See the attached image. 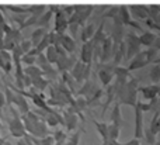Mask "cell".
I'll list each match as a JSON object with an SVG mask.
<instances>
[{
  "instance_id": "cell-1",
  "label": "cell",
  "mask_w": 160,
  "mask_h": 145,
  "mask_svg": "<svg viewBox=\"0 0 160 145\" xmlns=\"http://www.w3.org/2000/svg\"><path fill=\"white\" fill-rule=\"evenodd\" d=\"M138 93H139V80L133 76L118 89L117 92V101L119 104H127V106L135 107L138 104Z\"/></svg>"
},
{
  "instance_id": "cell-2",
  "label": "cell",
  "mask_w": 160,
  "mask_h": 145,
  "mask_svg": "<svg viewBox=\"0 0 160 145\" xmlns=\"http://www.w3.org/2000/svg\"><path fill=\"white\" fill-rule=\"evenodd\" d=\"M159 56V49H156L155 47L146 48L145 51H141L135 58H132L129 62H128L127 68L132 72V70H138L142 69V68L148 66L149 64H155V61Z\"/></svg>"
},
{
  "instance_id": "cell-3",
  "label": "cell",
  "mask_w": 160,
  "mask_h": 145,
  "mask_svg": "<svg viewBox=\"0 0 160 145\" xmlns=\"http://www.w3.org/2000/svg\"><path fill=\"white\" fill-rule=\"evenodd\" d=\"M124 41L127 44V59H125V62H129L131 59L135 58L142 51V44L141 39H139V35L135 31H128Z\"/></svg>"
},
{
  "instance_id": "cell-4",
  "label": "cell",
  "mask_w": 160,
  "mask_h": 145,
  "mask_svg": "<svg viewBox=\"0 0 160 145\" xmlns=\"http://www.w3.org/2000/svg\"><path fill=\"white\" fill-rule=\"evenodd\" d=\"M111 21H112V24H111V28H110V31H108V35L114 39V42L121 44V42L125 39V35H127L125 25H124V23L121 21L119 16L114 17Z\"/></svg>"
},
{
  "instance_id": "cell-5",
  "label": "cell",
  "mask_w": 160,
  "mask_h": 145,
  "mask_svg": "<svg viewBox=\"0 0 160 145\" xmlns=\"http://www.w3.org/2000/svg\"><path fill=\"white\" fill-rule=\"evenodd\" d=\"M7 126H8V132H10L11 137L14 138H22L24 135H27V130L24 127V123H22L21 117H13L7 120Z\"/></svg>"
},
{
  "instance_id": "cell-6",
  "label": "cell",
  "mask_w": 160,
  "mask_h": 145,
  "mask_svg": "<svg viewBox=\"0 0 160 145\" xmlns=\"http://www.w3.org/2000/svg\"><path fill=\"white\" fill-rule=\"evenodd\" d=\"M63 118H65V128H66V131L72 132V131H76V130H79V124L83 123L82 118L79 117L76 113H73L72 110L69 109V107H65L63 109Z\"/></svg>"
},
{
  "instance_id": "cell-7",
  "label": "cell",
  "mask_w": 160,
  "mask_h": 145,
  "mask_svg": "<svg viewBox=\"0 0 160 145\" xmlns=\"http://www.w3.org/2000/svg\"><path fill=\"white\" fill-rule=\"evenodd\" d=\"M69 28V17L65 14V11L62 10H58L55 13V17H53V31L59 34H65Z\"/></svg>"
},
{
  "instance_id": "cell-8",
  "label": "cell",
  "mask_w": 160,
  "mask_h": 145,
  "mask_svg": "<svg viewBox=\"0 0 160 145\" xmlns=\"http://www.w3.org/2000/svg\"><path fill=\"white\" fill-rule=\"evenodd\" d=\"M139 93L143 97V100L146 101H152L160 97V85L159 83H152L148 86H142L139 87Z\"/></svg>"
},
{
  "instance_id": "cell-9",
  "label": "cell",
  "mask_w": 160,
  "mask_h": 145,
  "mask_svg": "<svg viewBox=\"0 0 160 145\" xmlns=\"http://www.w3.org/2000/svg\"><path fill=\"white\" fill-rule=\"evenodd\" d=\"M94 52H96V45H94L93 39L83 42L82 48H80V61H83L84 64H93Z\"/></svg>"
},
{
  "instance_id": "cell-10",
  "label": "cell",
  "mask_w": 160,
  "mask_h": 145,
  "mask_svg": "<svg viewBox=\"0 0 160 145\" xmlns=\"http://www.w3.org/2000/svg\"><path fill=\"white\" fill-rule=\"evenodd\" d=\"M78 61H79V59L76 58L75 54H69V55H66V56H61V58H59V61L56 62L55 66H56V69H58L61 73L62 72H70Z\"/></svg>"
},
{
  "instance_id": "cell-11",
  "label": "cell",
  "mask_w": 160,
  "mask_h": 145,
  "mask_svg": "<svg viewBox=\"0 0 160 145\" xmlns=\"http://www.w3.org/2000/svg\"><path fill=\"white\" fill-rule=\"evenodd\" d=\"M0 70L7 73V75H10L14 70V59L10 51H0Z\"/></svg>"
},
{
  "instance_id": "cell-12",
  "label": "cell",
  "mask_w": 160,
  "mask_h": 145,
  "mask_svg": "<svg viewBox=\"0 0 160 145\" xmlns=\"http://www.w3.org/2000/svg\"><path fill=\"white\" fill-rule=\"evenodd\" d=\"M125 59H127V44H125V41H122L121 44L114 42L112 59H111V61H112L117 66H121L122 62H125Z\"/></svg>"
},
{
  "instance_id": "cell-13",
  "label": "cell",
  "mask_w": 160,
  "mask_h": 145,
  "mask_svg": "<svg viewBox=\"0 0 160 145\" xmlns=\"http://www.w3.org/2000/svg\"><path fill=\"white\" fill-rule=\"evenodd\" d=\"M133 109H135V132H133V135H135V138L142 140V138L145 137V127H143V114L145 113L138 104H136Z\"/></svg>"
},
{
  "instance_id": "cell-14",
  "label": "cell",
  "mask_w": 160,
  "mask_h": 145,
  "mask_svg": "<svg viewBox=\"0 0 160 145\" xmlns=\"http://www.w3.org/2000/svg\"><path fill=\"white\" fill-rule=\"evenodd\" d=\"M131 16L136 21H145L149 17V8L148 4H131L129 6Z\"/></svg>"
},
{
  "instance_id": "cell-15",
  "label": "cell",
  "mask_w": 160,
  "mask_h": 145,
  "mask_svg": "<svg viewBox=\"0 0 160 145\" xmlns=\"http://www.w3.org/2000/svg\"><path fill=\"white\" fill-rule=\"evenodd\" d=\"M101 24V23H100ZM97 23H86L82 27V33H80V39L82 42H87L90 39H93V37L96 35L97 30H98V25Z\"/></svg>"
},
{
  "instance_id": "cell-16",
  "label": "cell",
  "mask_w": 160,
  "mask_h": 145,
  "mask_svg": "<svg viewBox=\"0 0 160 145\" xmlns=\"http://www.w3.org/2000/svg\"><path fill=\"white\" fill-rule=\"evenodd\" d=\"M49 126H48L47 123H45L44 120H39L38 123L34 124L32 130H31L30 135H32V137H38V138H42V137H47V135H49Z\"/></svg>"
},
{
  "instance_id": "cell-17",
  "label": "cell",
  "mask_w": 160,
  "mask_h": 145,
  "mask_svg": "<svg viewBox=\"0 0 160 145\" xmlns=\"http://www.w3.org/2000/svg\"><path fill=\"white\" fill-rule=\"evenodd\" d=\"M86 65L87 64H84L83 61H79L76 62V65L73 66V69L70 70V73L73 75V78L78 80V83H79V86H82L83 85V82H84V72H86Z\"/></svg>"
},
{
  "instance_id": "cell-18",
  "label": "cell",
  "mask_w": 160,
  "mask_h": 145,
  "mask_svg": "<svg viewBox=\"0 0 160 145\" xmlns=\"http://www.w3.org/2000/svg\"><path fill=\"white\" fill-rule=\"evenodd\" d=\"M61 47H63V49L68 54H75L78 44H76V38H73L70 34H63L61 39Z\"/></svg>"
},
{
  "instance_id": "cell-19",
  "label": "cell",
  "mask_w": 160,
  "mask_h": 145,
  "mask_svg": "<svg viewBox=\"0 0 160 145\" xmlns=\"http://www.w3.org/2000/svg\"><path fill=\"white\" fill-rule=\"evenodd\" d=\"M61 80L63 82L65 85H66L70 89V92L75 95L76 92H78V89H79V83H78V80H76L75 78H73V75L70 72H62L61 73Z\"/></svg>"
},
{
  "instance_id": "cell-20",
  "label": "cell",
  "mask_w": 160,
  "mask_h": 145,
  "mask_svg": "<svg viewBox=\"0 0 160 145\" xmlns=\"http://www.w3.org/2000/svg\"><path fill=\"white\" fill-rule=\"evenodd\" d=\"M159 35H156L155 31H143V33H141V35H139V39H141V44L142 47H146V48H150L153 47V44H155V41L158 39Z\"/></svg>"
},
{
  "instance_id": "cell-21",
  "label": "cell",
  "mask_w": 160,
  "mask_h": 145,
  "mask_svg": "<svg viewBox=\"0 0 160 145\" xmlns=\"http://www.w3.org/2000/svg\"><path fill=\"white\" fill-rule=\"evenodd\" d=\"M110 123L117 124V126H119V127L124 126V118H122V114H121V104H119L118 101H115L112 110H111Z\"/></svg>"
},
{
  "instance_id": "cell-22",
  "label": "cell",
  "mask_w": 160,
  "mask_h": 145,
  "mask_svg": "<svg viewBox=\"0 0 160 145\" xmlns=\"http://www.w3.org/2000/svg\"><path fill=\"white\" fill-rule=\"evenodd\" d=\"M48 34V28H44V27H37L35 30L31 33L30 35V39L32 41L34 47H37V45L39 44V42L42 41V38H44L45 35Z\"/></svg>"
},
{
  "instance_id": "cell-23",
  "label": "cell",
  "mask_w": 160,
  "mask_h": 145,
  "mask_svg": "<svg viewBox=\"0 0 160 145\" xmlns=\"http://www.w3.org/2000/svg\"><path fill=\"white\" fill-rule=\"evenodd\" d=\"M119 18L121 21L124 23V25H129V23L132 21V16H131V11H129V6H125L121 4L119 6Z\"/></svg>"
},
{
  "instance_id": "cell-24",
  "label": "cell",
  "mask_w": 160,
  "mask_h": 145,
  "mask_svg": "<svg viewBox=\"0 0 160 145\" xmlns=\"http://www.w3.org/2000/svg\"><path fill=\"white\" fill-rule=\"evenodd\" d=\"M51 82L48 80L47 78H44V76H39V78H35L32 79V87H35L38 92H44V90H47L48 87H49Z\"/></svg>"
},
{
  "instance_id": "cell-25",
  "label": "cell",
  "mask_w": 160,
  "mask_h": 145,
  "mask_svg": "<svg viewBox=\"0 0 160 145\" xmlns=\"http://www.w3.org/2000/svg\"><path fill=\"white\" fill-rule=\"evenodd\" d=\"M24 73L28 75L31 79L39 78V76H44V70L41 69L37 65H30V66H24Z\"/></svg>"
},
{
  "instance_id": "cell-26",
  "label": "cell",
  "mask_w": 160,
  "mask_h": 145,
  "mask_svg": "<svg viewBox=\"0 0 160 145\" xmlns=\"http://www.w3.org/2000/svg\"><path fill=\"white\" fill-rule=\"evenodd\" d=\"M45 55H47L48 61H49L52 65H56V62H58L59 58H61V55H59V51H58V48H56L55 45H51V47L48 48L47 51H45Z\"/></svg>"
},
{
  "instance_id": "cell-27",
  "label": "cell",
  "mask_w": 160,
  "mask_h": 145,
  "mask_svg": "<svg viewBox=\"0 0 160 145\" xmlns=\"http://www.w3.org/2000/svg\"><path fill=\"white\" fill-rule=\"evenodd\" d=\"M93 118V117H91ZM93 123H94V127H96V130L98 131L100 137L102 138V140H107L108 137V124L107 123H102V121H97L93 118Z\"/></svg>"
},
{
  "instance_id": "cell-28",
  "label": "cell",
  "mask_w": 160,
  "mask_h": 145,
  "mask_svg": "<svg viewBox=\"0 0 160 145\" xmlns=\"http://www.w3.org/2000/svg\"><path fill=\"white\" fill-rule=\"evenodd\" d=\"M149 79L152 83H160V64H152L149 69Z\"/></svg>"
},
{
  "instance_id": "cell-29",
  "label": "cell",
  "mask_w": 160,
  "mask_h": 145,
  "mask_svg": "<svg viewBox=\"0 0 160 145\" xmlns=\"http://www.w3.org/2000/svg\"><path fill=\"white\" fill-rule=\"evenodd\" d=\"M82 132H84V128H79V130H76V131H73L72 134L68 137L65 145H79L80 137H82Z\"/></svg>"
},
{
  "instance_id": "cell-30",
  "label": "cell",
  "mask_w": 160,
  "mask_h": 145,
  "mask_svg": "<svg viewBox=\"0 0 160 145\" xmlns=\"http://www.w3.org/2000/svg\"><path fill=\"white\" fill-rule=\"evenodd\" d=\"M35 65L37 66H39L42 70H47V69H49L51 66H53L52 64H51L49 61H48V58H47V55H45V52H41L38 56H37V62H35Z\"/></svg>"
},
{
  "instance_id": "cell-31",
  "label": "cell",
  "mask_w": 160,
  "mask_h": 145,
  "mask_svg": "<svg viewBox=\"0 0 160 145\" xmlns=\"http://www.w3.org/2000/svg\"><path fill=\"white\" fill-rule=\"evenodd\" d=\"M31 140L35 145H55V138L53 135H47V137H42V138H38V137H32L31 135Z\"/></svg>"
},
{
  "instance_id": "cell-32",
  "label": "cell",
  "mask_w": 160,
  "mask_h": 145,
  "mask_svg": "<svg viewBox=\"0 0 160 145\" xmlns=\"http://www.w3.org/2000/svg\"><path fill=\"white\" fill-rule=\"evenodd\" d=\"M118 14H119V6L108 4L107 10H105V14H104V18L105 20H112L114 17H117Z\"/></svg>"
},
{
  "instance_id": "cell-33",
  "label": "cell",
  "mask_w": 160,
  "mask_h": 145,
  "mask_svg": "<svg viewBox=\"0 0 160 145\" xmlns=\"http://www.w3.org/2000/svg\"><path fill=\"white\" fill-rule=\"evenodd\" d=\"M53 138H55V145H65V142H66L68 137L69 135L66 134L65 131H62V130H58V131L53 132Z\"/></svg>"
},
{
  "instance_id": "cell-34",
  "label": "cell",
  "mask_w": 160,
  "mask_h": 145,
  "mask_svg": "<svg viewBox=\"0 0 160 145\" xmlns=\"http://www.w3.org/2000/svg\"><path fill=\"white\" fill-rule=\"evenodd\" d=\"M119 134H121V127L112 123L108 124V137L112 138V140H118Z\"/></svg>"
},
{
  "instance_id": "cell-35",
  "label": "cell",
  "mask_w": 160,
  "mask_h": 145,
  "mask_svg": "<svg viewBox=\"0 0 160 145\" xmlns=\"http://www.w3.org/2000/svg\"><path fill=\"white\" fill-rule=\"evenodd\" d=\"M8 10L11 13H21V14H30V6H18V4H7Z\"/></svg>"
},
{
  "instance_id": "cell-36",
  "label": "cell",
  "mask_w": 160,
  "mask_h": 145,
  "mask_svg": "<svg viewBox=\"0 0 160 145\" xmlns=\"http://www.w3.org/2000/svg\"><path fill=\"white\" fill-rule=\"evenodd\" d=\"M51 45H52V44H51L49 33H48V34H47V35H45V37H44V38H42V41H41V42H39V44H38V45H37V48H38V51H39V52H45V51H47V49H48V48H49V47H51Z\"/></svg>"
},
{
  "instance_id": "cell-37",
  "label": "cell",
  "mask_w": 160,
  "mask_h": 145,
  "mask_svg": "<svg viewBox=\"0 0 160 145\" xmlns=\"http://www.w3.org/2000/svg\"><path fill=\"white\" fill-rule=\"evenodd\" d=\"M142 23H143V24L146 25L150 31H155V33H159V31H160V25L153 18H150V17H148V18L145 20V21H142Z\"/></svg>"
},
{
  "instance_id": "cell-38",
  "label": "cell",
  "mask_w": 160,
  "mask_h": 145,
  "mask_svg": "<svg viewBox=\"0 0 160 145\" xmlns=\"http://www.w3.org/2000/svg\"><path fill=\"white\" fill-rule=\"evenodd\" d=\"M62 35L63 34H59L56 33V31H51L49 33V38H51V44L55 45V47H58V45H61V39H62Z\"/></svg>"
},
{
  "instance_id": "cell-39",
  "label": "cell",
  "mask_w": 160,
  "mask_h": 145,
  "mask_svg": "<svg viewBox=\"0 0 160 145\" xmlns=\"http://www.w3.org/2000/svg\"><path fill=\"white\" fill-rule=\"evenodd\" d=\"M20 47H21V49L24 51V54H28L34 48V44L30 38H24L21 42H20Z\"/></svg>"
},
{
  "instance_id": "cell-40",
  "label": "cell",
  "mask_w": 160,
  "mask_h": 145,
  "mask_svg": "<svg viewBox=\"0 0 160 145\" xmlns=\"http://www.w3.org/2000/svg\"><path fill=\"white\" fill-rule=\"evenodd\" d=\"M82 27H83V25H80V24H69L68 33H69L73 38H76V35L82 33Z\"/></svg>"
},
{
  "instance_id": "cell-41",
  "label": "cell",
  "mask_w": 160,
  "mask_h": 145,
  "mask_svg": "<svg viewBox=\"0 0 160 145\" xmlns=\"http://www.w3.org/2000/svg\"><path fill=\"white\" fill-rule=\"evenodd\" d=\"M62 10L65 11V14L68 17H72L76 11V4H65V6H62Z\"/></svg>"
},
{
  "instance_id": "cell-42",
  "label": "cell",
  "mask_w": 160,
  "mask_h": 145,
  "mask_svg": "<svg viewBox=\"0 0 160 145\" xmlns=\"http://www.w3.org/2000/svg\"><path fill=\"white\" fill-rule=\"evenodd\" d=\"M7 106V97H6L4 90H0V109H4Z\"/></svg>"
},
{
  "instance_id": "cell-43",
  "label": "cell",
  "mask_w": 160,
  "mask_h": 145,
  "mask_svg": "<svg viewBox=\"0 0 160 145\" xmlns=\"http://www.w3.org/2000/svg\"><path fill=\"white\" fill-rule=\"evenodd\" d=\"M102 145H122L118 142V140H112V138H107V140H102Z\"/></svg>"
},
{
  "instance_id": "cell-44",
  "label": "cell",
  "mask_w": 160,
  "mask_h": 145,
  "mask_svg": "<svg viewBox=\"0 0 160 145\" xmlns=\"http://www.w3.org/2000/svg\"><path fill=\"white\" fill-rule=\"evenodd\" d=\"M124 145H141V140H139V138H135V137H133L132 140H129L128 142H125Z\"/></svg>"
},
{
  "instance_id": "cell-45",
  "label": "cell",
  "mask_w": 160,
  "mask_h": 145,
  "mask_svg": "<svg viewBox=\"0 0 160 145\" xmlns=\"http://www.w3.org/2000/svg\"><path fill=\"white\" fill-rule=\"evenodd\" d=\"M3 145H13V144H11V142H10V141H7V140H6V141H4V142H3Z\"/></svg>"
},
{
  "instance_id": "cell-46",
  "label": "cell",
  "mask_w": 160,
  "mask_h": 145,
  "mask_svg": "<svg viewBox=\"0 0 160 145\" xmlns=\"http://www.w3.org/2000/svg\"><path fill=\"white\" fill-rule=\"evenodd\" d=\"M0 130H2V120H0Z\"/></svg>"
},
{
  "instance_id": "cell-47",
  "label": "cell",
  "mask_w": 160,
  "mask_h": 145,
  "mask_svg": "<svg viewBox=\"0 0 160 145\" xmlns=\"http://www.w3.org/2000/svg\"><path fill=\"white\" fill-rule=\"evenodd\" d=\"M155 145H160V142H159V144H155Z\"/></svg>"
},
{
  "instance_id": "cell-48",
  "label": "cell",
  "mask_w": 160,
  "mask_h": 145,
  "mask_svg": "<svg viewBox=\"0 0 160 145\" xmlns=\"http://www.w3.org/2000/svg\"><path fill=\"white\" fill-rule=\"evenodd\" d=\"M159 37H160V31H159Z\"/></svg>"
},
{
  "instance_id": "cell-49",
  "label": "cell",
  "mask_w": 160,
  "mask_h": 145,
  "mask_svg": "<svg viewBox=\"0 0 160 145\" xmlns=\"http://www.w3.org/2000/svg\"><path fill=\"white\" fill-rule=\"evenodd\" d=\"M32 145H35V144H32Z\"/></svg>"
},
{
  "instance_id": "cell-50",
  "label": "cell",
  "mask_w": 160,
  "mask_h": 145,
  "mask_svg": "<svg viewBox=\"0 0 160 145\" xmlns=\"http://www.w3.org/2000/svg\"><path fill=\"white\" fill-rule=\"evenodd\" d=\"M122 145H124V144H122Z\"/></svg>"
}]
</instances>
